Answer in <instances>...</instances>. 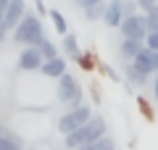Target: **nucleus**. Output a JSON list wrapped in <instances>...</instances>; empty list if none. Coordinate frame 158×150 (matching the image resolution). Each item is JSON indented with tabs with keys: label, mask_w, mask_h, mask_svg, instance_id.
I'll use <instances>...</instances> for the list:
<instances>
[{
	"label": "nucleus",
	"mask_w": 158,
	"mask_h": 150,
	"mask_svg": "<svg viewBox=\"0 0 158 150\" xmlns=\"http://www.w3.org/2000/svg\"><path fill=\"white\" fill-rule=\"evenodd\" d=\"M106 134H108L106 119L98 116V113H92V119L85 124V127H79L77 132H71V134H66V137H63V145H66L69 150H79L82 145L92 142V140H100V137H106Z\"/></svg>",
	"instance_id": "1"
},
{
	"label": "nucleus",
	"mask_w": 158,
	"mask_h": 150,
	"mask_svg": "<svg viewBox=\"0 0 158 150\" xmlns=\"http://www.w3.org/2000/svg\"><path fill=\"white\" fill-rule=\"evenodd\" d=\"M11 37H13V42L21 45V48H37V45L45 40V27H42V21H40L37 13H27V16L21 19V24L11 32Z\"/></svg>",
	"instance_id": "2"
},
{
	"label": "nucleus",
	"mask_w": 158,
	"mask_h": 150,
	"mask_svg": "<svg viewBox=\"0 0 158 150\" xmlns=\"http://www.w3.org/2000/svg\"><path fill=\"white\" fill-rule=\"evenodd\" d=\"M58 87H56V98L61 106H69V108H79L82 106V84H79V79L74 77L71 71H66L61 79H56Z\"/></svg>",
	"instance_id": "3"
},
{
	"label": "nucleus",
	"mask_w": 158,
	"mask_h": 150,
	"mask_svg": "<svg viewBox=\"0 0 158 150\" xmlns=\"http://www.w3.org/2000/svg\"><path fill=\"white\" fill-rule=\"evenodd\" d=\"M90 119H92V108L87 106V103H82L79 108H69V111L63 113L61 119H58V132L66 137V134L77 132L79 127H85Z\"/></svg>",
	"instance_id": "4"
},
{
	"label": "nucleus",
	"mask_w": 158,
	"mask_h": 150,
	"mask_svg": "<svg viewBox=\"0 0 158 150\" xmlns=\"http://www.w3.org/2000/svg\"><path fill=\"white\" fill-rule=\"evenodd\" d=\"M121 40H137V42H145L148 37V21L145 13H135V16H124L121 21Z\"/></svg>",
	"instance_id": "5"
},
{
	"label": "nucleus",
	"mask_w": 158,
	"mask_h": 150,
	"mask_svg": "<svg viewBox=\"0 0 158 150\" xmlns=\"http://www.w3.org/2000/svg\"><path fill=\"white\" fill-rule=\"evenodd\" d=\"M27 0H11V6H8V11H6V16H3V27H6V32L11 34L13 29L21 24V19L27 16Z\"/></svg>",
	"instance_id": "6"
},
{
	"label": "nucleus",
	"mask_w": 158,
	"mask_h": 150,
	"mask_svg": "<svg viewBox=\"0 0 158 150\" xmlns=\"http://www.w3.org/2000/svg\"><path fill=\"white\" fill-rule=\"evenodd\" d=\"M16 63H19L21 71H40L42 63H45V58H42V53H40L37 48H24L21 53H19Z\"/></svg>",
	"instance_id": "7"
},
{
	"label": "nucleus",
	"mask_w": 158,
	"mask_h": 150,
	"mask_svg": "<svg viewBox=\"0 0 158 150\" xmlns=\"http://www.w3.org/2000/svg\"><path fill=\"white\" fill-rule=\"evenodd\" d=\"M132 66H135L140 74H145V77H156V74H158L156 53H153V50H148V48H142L140 53H137V58L132 61Z\"/></svg>",
	"instance_id": "8"
},
{
	"label": "nucleus",
	"mask_w": 158,
	"mask_h": 150,
	"mask_svg": "<svg viewBox=\"0 0 158 150\" xmlns=\"http://www.w3.org/2000/svg\"><path fill=\"white\" fill-rule=\"evenodd\" d=\"M121 21H124V0H111V3H106L103 24H108L111 29H118Z\"/></svg>",
	"instance_id": "9"
},
{
	"label": "nucleus",
	"mask_w": 158,
	"mask_h": 150,
	"mask_svg": "<svg viewBox=\"0 0 158 150\" xmlns=\"http://www.w3.org/2000/svg\"><path fill=\"white\" fill-rule=\"evenodd\" d=\"M66 71H69L66 56H58V58H53V61H45V63H42V69H40V74L48 77V79H61Z\"/></svg>",
	"instance_id": "10"
},
{
	"label": "nucleus",
	"mask_w": 158,
	"mask_h": 150,
	"mask_svg": "<svg viewBox=\"0 0 158 150\" xmlns=\"http://www.w3.org/2000/svg\"><path fill=\"white\" fill-rule=\"evenodd\" d=\"M142 48H145V42H137V40H121V48H118V53H121V58H124L127 63H132Z\"/></svg>",
	"instance_id": "11"
},
{
	"label": "nucleus",
	"mask_w": 158,
	"mask_h": 150,
	"mask_svg": "<svg viewBox=\"0 0 158 150\" xmlns=\"http://www.w3.org/2000/svg\"><path fill=\"white\" fill-rule=\"evenodd\" d=\"M61 50L66 53V58H74V61H77V58L82 56V50H79V40H77V34H63Z\"/></svg>",
	"instance_id": "12"
},
{
	"label": "nucleus",
	"mask_w": 158,
	"mask_h": 150,
	"mask_svg": "<svg viewBox=\"0 0 158 150\" xmlns=\"http://www.w3.org/2000/svg\"><path fill=\"white\" fill-rule=\"evenodd\" d=\"M124 77H127V82H129L132 87H140V90H142V87L148 84V77H145V74H140L132 63H127V66H124Z\"/></svg>",
	"instance_id": "13"
},
{
	"label": "nucleus",
	"mask_w": 158,
	"mask_h": 150,
	"mask_svg": "<svg viewBox=\"0 0 158 150\" xmlns=\"http://www.w3.org/2000/svg\"><path fill=\"white\" fill-rule=\"evenodd\" d=\"M79 150H116V140H113L111 134H106V137H100V140H92V142L82 145Z\"/></svg>",
	"instance_id": "14"
},
{
	"label": "nucleus",
	"mask_w": 158,
	"mask_h": 150,
	"mask_svg": "<svg viewBox=\"0 0 158 150\" xmlns=\"http://www.w3.org/2000/svg\"><path fill=\"white\" fill-rule=\"evenodd\" d=\"M48 16H50L53 27H56V32L61 34V37H63V34H69V21H66V16H63L58 8H50V11H48Z\"/></svg>",
	"instance_id": "15"
},
{
	"label": "nucleus",
	"mask_w": 158,
	"mask_h": 150,
	"mask_svg": "<svg viewBox=\"0 0 158 150\" xmlns=\"http://www.w3.org/2000/svg\"><path fill=\"white\" fill-rule=\"evenodd\" d=\"M0 150H24V142H21V137H16V134L8 129V132L0 137Z\"/></svg>",
	"instance_id": "16"
},
{
	"label": "nucleus",
	"mask_w": 158,
	"mask_h": 150,
	"mask_svg": "<svg viewBox=\"0 0 158 150\" xmlns=\"http://www.w3.org/2000/svg\"><path fill=\"white\" fill-rule=\"evenodd\" d=\"M37 50L42 53V58H45V61H53V58H58V56H61V53H58V48L53 45V40H48V37L37 45Z\"/></svg>",
	"instance_id": "17"
},
{
	"label": "nucleus",
	"mask_w": 158,
	"mask_h": 150,
	"mask_svg": "<svg viewBox=\"0 0 158 150\" xmlns=\"http://www.w3.org/2000/svg\"><path fill=\"white\" fill-rule=\"evenodd\" d=\"M103 13H106V3L87 8V11H85V19H87V21H103Z\"/></svg>",
	"instance_id": "18"
},
{
	"label": "nucleus",
	"mask_w": 158,
	"mask_h": 150,
	"mask_svg": "<svg viewBox=\"0 0 158 150\" xmlns=\"http://www.w3.org/2000/svg\"><path fill=\"white\" fill-rule=\"evenodd\" d=\"M145 21H148V32H158V8L145 13Z\"/></svg>",
	"instance_id": "19"
},
{
	"label": "nucleus",
	"mask_w": 158,
	"mask_h": 150,
	"mask_svg": "<svg viewBox=\"0 0 158 150\" xmlns=\"http://www.w3.org/2000/svg\"><path fill=\"white\" fill-rule=\"evenodd\" d=\"M77 63H79L82 69H85V71H92V69H95V61H92V56H90V53H82V56L77 58Z\"/></svg>",
	"instance_id": "20"
},
{
	"label": "nucleus",
	"mask_w": 158,
	"mask_h": 150,
	"mask_svg": "<svg viewBox=\"0 0 158 150\" xmlns=\"http://www.w3.org/2000/svg\"><path fill=\"white\" fill-rule=\"evenodd\" d=\"M145 48L153 50V53H158V32H148V37H145Z\"/></svg>",
	"instance_id": "21"
},
{
	"label": "nucleus",
	"mask_w": 158,
	"mask_h": 150,
	"mask_svg": "<svg viewBox=\"0 0 158 150\" xmlns=\"http://www.w3.org/2000/svg\"><path fill=\"white\" fill-rule=\"evenodd\" d=\"M137 8H140V13H148L153 8H158V0H137Z\"/></svg>",
	"instance_id": "22"
},
{
	"label": "nucleus",
	"mask_w": 158,
	"mask_h": 150,
	"mask_svg": "<svg viewBox=\"0 0 158 150\" xmlns=\"http://www.w3.org/2000/svg\"><path fill=\"white\" fill-rule=\"evenodd\" d=\"M135 13H140L137 0H124V16H135Z\"/></svg>",
	"instance_id": "23"
},
{
	"label": "nucleus",
	"mask_w": 158,
	"mask_h": 150,
	"mask_svg": "<svg viewBox=\"0 0 158 150\" xmlns=\"http://www.w3.org/2000/svg\"><path fill=\"white\" fill-rule=\"evenodd\" d=\"M74 3H77V8L87 11V8H92V6H100V3H106V0H74Z\"/></svg>",
	"instance_id": "24"
},
{
	"label": "nucleus",
	"mask_w": 158,
	"mask_h": 150,
	"mask_svg": "<svg viewBox=\"0 0 158 150\" xmlns=\"http://www.w3.org/2000/svg\"><path fill=\"white\" fill-rule=\"evenodd\" d=\"M100 71H103V74H106V77H111V79H113V82H121V77H118V74H116V71H113V69H111V66H108V63H100Z\"/></svg>",
	"instance_id": "25"
},
{
	"label": "nucleus",
	"mask_w": 158,
	"mask_h": 150,
	"mask_svg": "<svg viewBox=\"0 0 158 150\" xmlns=\"http://www.w3.org/2000/svg\"><path fill=\"white\" fill-rule=\"evenodd\" d=\"M34 8H37V16H48L50 8H45V0H34Z\"/></svg>",
	"instance_id": "26"
},
{
	"label": "nucleus",
	"mask_w": 158,
	"mask_h": 150,
	"mask_svg": "<svg viewBox=\"0 0 158 150\" xmlns=\"http://www.w3.org/2000/svg\"><path fill=\"white\" fill-rule=\"evenodd\" d=\"M8 6H11V0H0V21H3V16H6Z\"/></svg>",
	"instance_id": "27"
},
{
	"label": "nucleus",
	"mask_w": 158,
	"mask_h": 150,
	"mask_svg": "<svg viewBox=\"0 0 158 150\" xmlns=\"http://www.w3.org/2000/svg\"><path fill=\"white\" fill-rule=\"evenodd\" d=\"M153 98H156V103H158V74L153 77Z\"/></svg>",
	"instance_id": "28"
},
{
	"label": "nucleus",
	"mask_w": 158,
	"mask_h": 150,
	"mask_svg": "<svg viewBox=\"0 0 158 150\" xmlns=\"http://www.w3.org/2000/svg\"><path fill=\"white\" fill-rule=\"evenodd\" d=\"M6 37H8V32H6V27H3V21H0V42H3Z\"/></svg>",
	"instance_id": "29"
},
{
	"label": "nucleus",
	"mask_w": 158,
	"mask_h": 150,
	"mask_svg": "<svg viewBox=\"0 0 158 150\" xmlns=\"http://www.w3.org/2000/svg\"><path fill=\"white\" fill-rule=\"evenodd\" d=\"M8 132V127H6V124H3V121H0V137H3V134H6Z\"/></svg>",
	"instance_id": "30"
},
{
	"label": "nucleus",
	"mask_w": 158,
	"mask_h": 150,
	"mask_svg": "<svg viewBox=\"0 0 158 150\" xmlns=\"http://www.w3.org/2000/svg\"><path fill=\"white\" fill-rule=\"evenodd\" d=\"M156 66H158V53H156Z\"/></svg>",
	"instance_id": "31"
},
{
	"label": "nucleus",
	"mask_w": 158,
	"mask_h": 150,
	"mask_svg": "<svg viewBox=\"0 0 158 150\" xmlns=\"http://www.w3.org/2000/svg\"><path fill=\"white\" fill-rule=\"evenodd\" d=\"M24 150H34V148H24Z\"/></svg>",
	"instance_id": "32"
}]
</instances>
